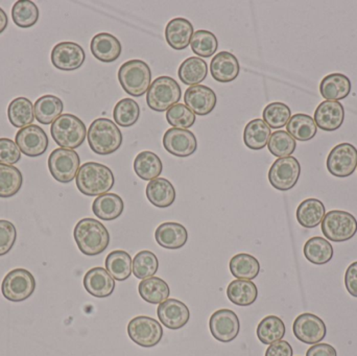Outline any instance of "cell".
I'll use <instances>...</instances> for the list:
<instances>
[{"instance_id": "c3c4849f", "label": "cell", "mask_w": 357, "mask_h": 356, "mask_svg": "<svg viewBox=\"0 0 357 356\" xmlns=\"http://www.w3.org/2000/svg\"><path fill=\"white\" fill-rule=\"evenodd\" d=\"M268 146L271 154L278 158H285L294 154L297 144L287 131H276L271 135Z\"/></svg>"}, {"instance_id": "ffe728a7", "label": "cell", "mask_w": 357, "mask_h": 356, "mask_svg": "<svg viewBox=\"0 0 357 356\" xmlns=\"http://www.w3.org/2000/svg\"><path fill=\"white\" fill-rule=\"evenodd\" d=\"M345 119V109L340 102L325 100L314 111V123L323 131L339 130Z\"/></svg>"}, {"instance_id": "f546056e", "label": "cell", "mask_w": 357, "mask_h": 356, "mask_svg": "<svg viewBox=\"0 0 357 356\" xmlns=\"http://www.w3.org/2000/svg\"><path fill=\"white\" fill-rule=\"evenodd\" d=\"M326 215L324 204L318 199H307L297 209V219L302 227L312 229L322 223Z\"/></svg>"}, {"instance_id": "9a60e30c", "label": "cell", "mask_w": 357, "mask_h": 356, "mask_svg": "<svg viewBox=\"0 0 357 356\" xmlns=\"http://www.w3.org/2000/svg\"><path fill=\"white\" fill-rule=\"evenodd\" d=\"M210 332L215 340L222 343L232 342L237 338L241 330L239 319L230 309L216 311L210 318Z\"/></svg>"}, {"instance_id": "d590c367", "label": "cell", "mask_w": 357, "mask_h": 356, "mask_svg": "<svg viewBox=\"0 0 357 356\" xmlns=\"http://www.w3.org/2000/svg\"><path fill=\"white\" fill-rule=\"evenodd\" d=\"M227 296L233 304L250 307L258 297L257 286L249 280H234L227 288Z\"/></svg>"}, {"instance_id": "ab89813d", "label": "cell", "mask_w": 357, "mask_h": 356, "mask_svg": "<svg viewBox=\"0 0 357 356\" xmlns=\"http://www.w3.org/2000/svg\"><path fill=\"white\" fill-rule=\"evenodd\" d=\"M231 274L239 280L255 279L260 272L259 261L250 254L241 253L235 255L229 263Z\"/></svg>"}, {"instance_id": "44dd1931", "label": "cell", "mask_w": 357, "mask_h": 356, "mask_svg": "<svg viewBox=\"0 0 357 356\" xmlns=\"http://www.w3.org/2000/svg\"><path fill=\"white\" fill-rule=\"evenodd\" d=\"M84 288L91 296L107 298L115 290V280L104 268H93L84 277Z\"/></svg>"}, {"instance_id": "1f68e13d", "label": "cell", "mask_w": 357, "mask_h": 356, "mask_svg": "<svg viewBox=\"0 0 357 356\" xmlns=\"http://www.w3.org/2000/svg\"><path fill=\"white\" fill-rule=\"evenodd\" d=\"M134 171L140 179L152 181L162 173V161L155 153L150 150L139 153L134 160Z\"/></svg>"}, {"instance_id": "4fadbf2b", "label": "cell", "mask_w": 357, "mask_h": 356, "mask_svg": "<svg viewBox=\"0 0 357 356\" xmlns=\"http://www.w3.org/2000/svg\"><path fill=\"white\" fill-rule=\"evenodd\" d=\"M15 142L19 150L27 157L42 156L47 150L50 140L47 134L39 125H31L17 132Z\"/></svg>"}, {"instance_id": "30bf717a", "label": "cell", "mask_w": 357, "mask_h": 356, "mask_svg": "<svg viewBox=\"0 0 357 356\" xmlns=\"http://www.w3.org/2000/svg\"><path fill=\"white\" fill-rule=\"evenodd\" d=\"M128 334L135 344L144 348H152L162 340L163 330L157 320L139 316L130 321Z\"/></svg>"}, {"instance_id": "681fc988", "label": "cell", "mask_w": 357, "mask_h": 356, "mask_svg": "<svg viewBox=\"0 0 357 356\" xmlns=\"http://www.w3.org/2000/svg\"><path fill=\"white\" fill-rule=\"evenodd\" d=\"M167 121L176 129L187 130L195 123V114L184 104H176L167 112Z\"/></svg>"}, {"instance_id": "2e32d148", "label": "cell", "mask_w": 357, "mask_h": 356, "mask_svg": "<svg viewBox=\"0 0 357 356\" xmlns=\"http://www.w3.org/2000/svg\"><path fill=\"white\" fill-rule=\"evenodd\" d=\"M85 59L83 47L75 42H61L52 50V65L60 70H77L84 64Z\"/></svg>"}, {"instance_id": "6da1fadb", "label": "cell", "mask_w": 357, "mask_h": 356, "mask_svg": "<svg viewBox=\"0 0 357 356\" xmlns=\"http://www.w3.org/2000/svg\"><path fill=\"white\" fill-rule=\"evenodd\" d=\"M73 238L79 251L87 256H96L106 251L110 244V234L98 219H81L73 230Z\"/></svg>"}, {"instance_id": "f6af8a7d", "label": "cell", "mask_w": 357, "mask_h": 356, "mask_svg": "<svg viewBox=\"0 0 357 356\" xmlns=\"http://www.w3.org/2000/svg\"><path fill=\"white\" fill-rule=\"evenodd\" d=\"M191 49L197 56L202 58H210L215 54L218 47V41L211 31L199 29L193 33L190 41Z\"/></svg>"}, {"instance_id": "9f6ffc18", "label": "cell", "mask_w": 357, "mask_h": 356, "mask_svg": "<svg viewBox=\"0 0 357 356\" xmlns=\"http://www.w3.org/2000/svg\"><path fill=\"white\" fill-rule=\"evenodd\" d=\"M8 15H6V12L0 8V33H3V31H6V27H8Z\"/></svg>"}, {"instance_id": "7a4b0ae2", "label": "cell", "mask_w": 357, "mask_h": 356, "mask_svg": "<svg viewBox=\"0 0 357 356\" xmlns=\"http://www.w3.org/2000/svg\"><path fill=\"white\" fill-rule=\"evenodd\" d=\"M75 182L82 194L88 196H100L112 189L115 179L112 171L106 165L87 162L79 167Z\"/></svg>"}, {"instance_id": "52a82bcc", "label": "cell", "mask_w": 357, "mask_h": 356, "mask_svg": "<svg viewBox=\"0 0 357 356\" xmlns=\"http://www.w3.org/2000/svg\"><path fill=\"white\" fill-rule=\"evenodd\" d=\"M321 224L325 238L333 242H347L357 232L356 219L347 211H329Z\"/></svg>"}, {"instance_id": "db71d44e", "label": "cell", "mask_w": 357, "mask_h": 356, "mask_svg": "<svg viewBox=\"0 0 357 356\" xmlns=\"http://www.w3.org/2000/svg\"><path fill=\"white\" fill-rule=\"evenodd\" d=\"M345 286L348 293L357 298V261L351 263L346 271Z\"/></svg>"}, {"instance_id": "60d3db41", "label": "cell", "mask_w": 357, "mask_h": 356, "mask_svg": "<svg viewBox=\"0 0 357 356\" xmlns=\"http://www.w3.org/2000/svg\"><path fill=\"white\" fill-rule=\"evenodd\" d=\"M23 176L17 167L0 163V198H12L22 187Z\"/></svg>"}, {"instance_id": "5bb4252c", "label": "cell", "mask_w": 357, "mask_h": 356, "mask_svg": "<svg viewBox=\"0 0 357 356\" xmlns=\"http://www.w3.org/2000/svg\"><path fill=\"white\" fill-rule=\"evenodd\" d=\"M294 334L304 344L316 345L322 342L327 334L324 321L314 314H302L294 322Z\"/></svg>"}, {"instance_id": "3957f363", "label": "cell", "mask_w": 357, "mask_h": 356, "mask_svg": "<svg viewBox=\"0 0 357 356\" xmlns=\"http://www.w3.org/2000/svg\"><path fill=\"white\" fill-rule=\"evenodd\" d=\"M87 139L92 152L107 156L119 150L123 144V134L110 119L98 118L90 125Z\"/></svg>"}, {"instance_id": "e575fe53", "label": "cell", "mask_w": 357, "mask_h": 356, "mask_svg": "<svg viewBox=\"0 0 357 356\" xmlns=\"http://www.w3.org/2000/svg\"><path fill=\"white\" fill-rule=\"evenodd\" d=\"M271 135V127L262 119H253L245 125L243 142L250 150H262L268 144Z\"/></svg>"}, {"instance_id": "603a6c76", "label": "cell", "mask_w": 357, "mask_h": 356, "mask_svg": "<svg viewBox=\"0 0 357 356\" xmlns=\"http://www.w3.org/2000/svg\"><path fill=\"white\" fill-rule=\"evenodd\" d=\"M239 62L234 54L229 52H218L210 63L212 77L220 83H230L239 75Z\"/></svg>"}, {"instance_id": "836d02e7", "label": "cell", "mask_w": 357, "mask_h": 356, "mask_svg": "<svg viewBox=\"0 0 357 356\" xmlns=\"http://www.w3.org/2000/svg\"><path fill=\"white\" fill-rule=\"evenodd\" d=\"M207 63L201 58L191 56L186 59L178 67V75L180 81L187 86H197L207 77Z\"/></svg>"}, {"instance_id": "7dc6e473", "label": "cell", "mask_w": 357, "mask_h": 356, "mask_svg": "<svg viewBox=\"0 0 357 356\" xmlns=\"http://www.w3.org/2000/svg\"><path fill=\"white\" fill-rule=\"evenodd\" d=\"M264 121L272 129H281L285 127L291 117V111L283 102H272L264 108L262 112Z\"/></svg>"}, {"instance_id": "bcb514c9", "label": "cell", "mask_w": 357, "mask_h": 356, "mask_svg": "<svg viewBox=\"0 0 357 356\" xmlns=\"http://www.w3.org/2000/svg\"><path fill=\"white\" fill-rule=\"evenodd\" d=\"M158 268V258L151 251H142L137 253L133 261V273L138 279L144 280L154 277Z\"/></svg>"}, {"instance_id": "83f0119b", "label": "cell", "mask_w": 357, "mask_h": 356, "mask_svg": "<svg viewBox=\"0 0 357 356\" xmlns=\"http://www.w3.org/2000/svg\"><path fill=\"white\" fill-rule=\"evenodd\" d=\"M125 204L123 199L116 194H105L94 200L92 205L96 217L102 221H114L123 212Z\"/></svg>"}, {"instance_id": "5b68a950", "label": "cell", "mask_w": 357, "mask_h": 356, "mask_svg": "<svg viewBox=\"0 0 357 356\" xmlns=\"http://www.w3.org/2000/svg\"><path fill=\"white\" fill-rule=\"evenodd\" d=\"M119 81L129 95L140 98L148 91L152 81L150 66L142 60L123 63L119 70Z\"/></svg>"}, {"instance_id": "816d5d0a", "label": "cell", "mask_w": 357, "mask_h": 356, "mask_svg": "<svg viewBox=\"0 0 357 356\" xmlns=\"http://www.w3.org/2000/svg\"><path fill=\"white\" fill-rule=\"evenodd\" d=\"M21 158V152L16 142L8 138H0V163L16 164Z\"/></svg>"}, {"instance_id": "f5cc1de1", "label": "cell", "mask_w": 357, "mask_h": 356, "mask_svg": "<svg viewBox=\"0 0 357 356\" xmlns=\"http://www.w3.org/2000/svg\"><path fill=\"white\" fill-rule=\"evenodd\" d=\"M294 351L287 341H278L270 345L266 351V356H293Z\"/></svg>"}, {"instance_id": "d6986e66", "label": "cell", "mask_w": 357, "mask_h": 356, "mask_svg": "<svg viewBox=\"0 0 357 356\" xmlns=\"http://www.w3.org/2000/svg\"><path fill=\"white\" fill-rule=\"evenodd\" d=\"M216 100L215 92L207 86H192L185 92V104L195 115L199 116L210 114L215 108Z\"/></svg>"}, {"instance_id": "11a10c76", "label": "cell", "mask_w": 357, "mask_h": 356, "mask_svg": "<svg viewBox=\"0 0 357 356\" xmlns=\"http://www.w3.org/2000/svg\"><path fill=\"white\" fill-rule=\"evenodd\" d=\"M306 356H337L335 347L329 344H316L310 347Z\"/></svg>"}, {"instance_id": "ee69618b", "label": "cell", "mask_w": 357, "mask_h": 356, "mask_svg": "<svg viewBox=\"0 0 357 356\" xmlns=\"http://www.w3.org/2000/svg\"><path fill=\"white\" fill-rule=\"evenodd\" d=\"M139 116V105L132 98H123L119 100L113 111L115 123L123 127H129L135 125Z\"/></svg>"}, {"instance_id": "8fae6325", "label": "cell", "mask_w": 357, "mask_h": 356, "mask_svg": "<svg viewBox=\"0 0 357 356\" xmlns=\"http://www.w3.org/2000/svg\"><path fill=\"white\" fill-rule=\"evenodd\" d=\"M301 175V165L295 157L279 158L268 171V181L275 189L287 192L295 187Z\"/></svg>"}, {"instance_id": "9c48e42d", "label": "cell", "mask_w": 357, "mask_h": 356, "mask_svg": "<svg viewBox=\"0 0 357 356\" xmlns=\"http://www.w3.org/2000/svg\"><path fill=\"white\" fill-rule=\"evenodd\" d=\"M81 164L79 154L73 150L59 148L52 150L48 158V169L54 180L60 183H70L77 178Z\"/></svg>"}, {"instance_id": "ba28073f", "label": "cell", "mask_w": 357, "mask_h": 356, "mask_svg": "<svg viewBox=\"0 0 357 356\" xmlns=\"http://www.w3.org/2000/svg\"><path fill=\"white\" fill-rule=\"evenodd\" d=\"M36 290L33 274L25 269H15L8 273L1 284L4 298L10 302H22L29 299Z\"/></svg>"}, {"instance_id": "8d00e7d4", "label": "cell", "mask_w": 357, "mask_h": 356, "mask_svg": "<svg viewBox=\"0 0 357 356\" xmlns=\"http://www.w3.org/2000/svg\"><path fill=\"white\" fill-rule=\"evenodd\" d=\"M287 131L295 140L308 141L317 135L318 127L312 116L298 113L289 119L287 125Z\"/></svg>"}, {"instance_id": "d4e9b609", "label": "cell", "mask_w": 357, "mask_h": 356, "mask_svg": "<svg viewBox=\"0 0 357 356\" xmlns=\"http://www.w3.org/2000/svg\"><path fill=\"white\" fill-rule=\"evenodd\" d=\"M192 36V24L185 18L173 19L165 27V39L167 44L176 50L188 47Z\"/></svg>"}, {"instance_id": "e0dca14e", "label": "cell", "mask_w": 357, "mask_h": 356, "mask_svg": "<svg viewBox=\"0 0 357 356\" xmlns=\"http://www.w3.org/2000/svg\"><path fill=\"white\" fill-rule=\"evenodd\" d=\"M163 146L173 156L185 158L191 156L197 150V137L188 130L173 127L165 132Z\"/></svg>"}, {"instance_id": "4316f807", "label": "cell", "mask_w": 357, "mask_h": 356, "mask_svg": "<svg viewBox=\"0 0 357 356\" xmlns=\"http://www.w3.org/2000/svg\"><path fill=\"white\" fill-rule=\"evenodd\" d=\"M146 194L151 204L158 208H167L176 200L175 187L165 178H157L150 181L146 186Z\"/></svg>"}, {"instance_id": "f35d334b", "label": "cell", "mask_w": 357, "mask_h": 356, "mask_svg": "<svg viewBox=\"0 0 357 356\" xmlns=\"http://www.w3.org/2000/svg\"><path fill=\"white\" fill-rule=\"evenodd\" d=\"M106 270L115 280L125 281L133 272V261L126 251H113L106 258Z\"/></svg>"}, {"instance_id": "b9f144b4", "label": "cell", "mask_w": 357, "mask_h": 356, "mask_svg": "<svg viewBox=\"0 0 357 356\" xmlns=\"http://www.w3.org/2000/svg\"><path fill=\"white\" fill-rule=\"evenodd\" d=\"M285 325L282 320L276 316L264 318L257 327V336L264 345H272L285 336Z\"/></svg>"}, {"instance_id": "4dcf8cb0", "label": "cell", "mask_w": 357, "mask_h": 356, "mask_svg": "<svg viewBox=\"0 0 357 356\" xmlns=\"http://www.w3.org/2000/svg\"><path fill=\"white\" fill-rule=\"evenodd\" d=\"M33 108H35L36 119L42 125H50L62 115L64 105L58 96L48 94L38 98L37 102L33 105Z\"/></svg>"}, {"instance_id": "7bdbcfd3", "label": "cell", "mask_w": 357, "mask_h": 356, "mask_svg": "<svg viewBox=\"0 0 357 356\" xmlns=\"http://www.w3.org/2000/svg\"><path fill=\"white\" fill-rule=\"evenodd\" d=\"M39 8L35 2L29 0H19L13 6L12 18L15 24L21 29H29L39 19Z\"/></svg>"}, {"instance_id": "7c38bea8", "label": "cell", "mask_w": 357, "mask_h": 356, "mask_svg": "<svg viewBox=\"0 0 357 356\" xmlns=\"http://www.w3.org/2000/svg\"><path fill=\"white\" fill-rule=\"evenodd\" d=\"M327 169L337 178H347L357 167V148L354 144H337L331 150L327 158Z\"/></svg>"}, {"instance_id": "7402d4cb", "label": "cell", "mask_w": 357, "mask_h": 356, "mask_svg": "<svg viewBox=\"0 0 357 356\" xmlns=\"http://www.w3.org/2000/svg\"><path fill=\"white\" fill-rule=\"evenodd\" d=\"M94 58L102 63H112L121 56V43L116 37L109 33L94 36L90 44Z\"/></svg>"}, {"instance_id": "d6a6232c", "label": "cell", "mask_w": 357, "mask_h": 356, "mask_svg": "<svg viewBox=\"0 0 357 356\" xmlns=\"http://www.w3.org/2000/svg\"><path fill=\"white\" fill-rule=\"evenodd\" d=\"M140 297L151 304H161L171 295L169 284L158 277L146 278L138 286Z\"/></svg>"}, {"instance_id": "f1b7e54d", "label": "cell", "mask_w": 357, "mask_h": 356, "mask_svg": "<svg viewBox=\"0 0 357 356\" xmlns=\"http://www.w3.org/2000/svg\"><path fill=\"white\" fill-rule=\"evenodd\" d=\"M8 117L10 125L15 127H29L35 121V108L33 102L26 98H16L8 107Z\"/></svg>"}, {"instance_id": "cb8c5ba5", "label": "cell", "mask_w": 357, "mask_h": 356, "mask_svg": "<svg viewBox=\"0 0 357 356\" xmlns=\"http://www.w3.org/2000/svg\"><path fill=\"white\" fill-rule=\"evenodd\" d=\"M157 244L169 250H178L186 245L188 232L184 226L173 222L161 224L155 232Z\"/></svg>"}, {"instance_id": "277c9868", "label": "cell", "mask_w": 357, "mask_h": 356, "mask_svg": "<svg viewBox=\"0 0 357 356\" xmlns=\"http://www.w3.org/2000/svg\"><path fill=\"white\" fill-rule=\"evenodd\" d=\"M50 134L59 146L75 150L84 144L87 135L85 123L73 114H62L52 123Z\"/></svg>"}, {"instance_id": "8992f818", "label": "cell", "mask_w": 357, "mask_h": 356, "mask_svg": "<svg viewBox=\"0 0 357 356\" xmlns=\"http://www.w3.org/2000/svg\"><path fill=\"white\" fill-rule=\"evenodd\" d=\"M181 87L171 77H159L151 84L146 94V104L156 112H165L181 100Z\"/></svg>"}, {"instance_id": "74e56055", "label": "cell", "mask_w": 357, "mask_h": 356, "mask_svg": "<svg viewBox=\"0 0 357 356\" xmlns=\"http://www.w3.org/2000/svg\"><path fill=\"white\" fill-rule=\"evenodd\" d=\"M304 256L310 263L317 265L328 263L333 257V247L325 238L316 236L310 238L304 246Z\"/></svg>"}, {"instance_id": "f907efd6", "label": "cell", "mask_w": 357, "mask_h": 356, "mask_svg": "<svg viewBox=\"0 0 357 356\" xmlns=\"http://www.w3.org/2000/svg\"><path fill=\"white\" fill-rule=\"evenodd\" d=\"M17 240V230L14 224L0 219V256L8 254Z\"/></svg>"}, {"instance_id": "484cf974", "label": "cell", "mask_w": 357, "mask_h": 356, "mask_svg": "<svg viewBox=\"0 0 357 356\" xmlns=\"http://www.w3.org/2000/svg\"><path fill=\"white\" fill-rule=\"evenodd\" d=\"M320 92L325 100L339 102L349 95L351 81L347 75L339 72L331 73L321 82Z\"/></svg>"}, {"instance_id": "ac0fdd59", "label": "cell", "mask_w": 357, "mask_h": 356, "mask_svg": "<svg viewBox=\"0 0 357 356\" xmlns=\"http://www.w3.org/2000/svg\"><path fill=\"white\" fill-rule=\"evenodd\" d=\"M157 315L162 325L172 330H178L188 323L190 311L185 303L177 299H169L159 304Z\"/></svg>"}]
</instances>
